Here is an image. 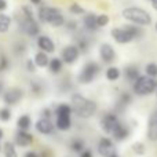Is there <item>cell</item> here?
Masks as SVG:
<instances>
[{"mask_svg":"<svg viewBox=\"0 0 157 157\" xmlns=\"http://www.w3.org/2000/svg\"><path fill=\"white\" fill-rule=\"evenodd\" d=\"M36 130L43 135H51L54 132V124L50 119H39L36 123Z\"/></svg>","mask_w":157,"mask_h":157,"instance_id":"13","label":"cell"},{"mask_svg":"<svg viewBox=\"0 0 157 157\" xmlns=\"http://www.w3.org/2000/svg\"><path fill=\"white\" fill-rule=\"evenodd\" d=\"M152 7L155 10H157V0H152Z\"/></svg>","mask_w":157,"mask_h":157,"instance_id":"45","label":"cell"},{"mask_svg":"<svg viewBox=\"0 0 157 157\" xmlns=\"http://www.w3.org/2000/svg\"><path fill=\"white\" fill-rule=\"evenodd\" d=\"M11 26V18L6 14H0V33H6Z\"/></svg>","mask_w":157,"mask_h":157,"instance_id":"27","label":"cell"},{"mask_svg":"<svg viewBox=\"0 0 157 157\" xmlns=\"http://www.w3.org/2000/svg\"><path fill=\"white\" fill-rule=\"evenodd\" d=\"M24 157H40V155H39V153H36V152H32V150H30V152H26L25 153V156Z\"/></svg>","mask_w":157,"mask_h":157,"instance_id":"41","label":"cell"},{"mask_svg":"<svg viewBox=\"0 0 157 157\" xmlns=\"http://www.w3.org/2000/svg\"><path fill=\"white\" fill-rule=\"evenodd\" d=\"M150 2H152V0H150Z\"/></svg>","mask_w":157,"mask_h":157,"instance_id":"52","label":"cell"},{"mask_svg":"<svg viewBox=\"0 0 157 157\" xmlns=\"http://www.w3.org/2000/svg\"><path fill=\"white\" fill-rule=\"evenodd\" d=\"M3 135H4V134H3V130H2V128H0V139L3 138Z\"/></svg>","mask_w":157,"mask_h":157,"instance_id":"48","label":"cell"},{"mask_svg":"<svg viewBox=\"0 0 157 157\" xmlns=\"http://www.w3.org/2000/svg\"><path fill=\"white\" fill-rule=\"evenodd\" d=\"M72 106L69 103H59L55 108V116H71L72 114Z\"/></svg>","mask_w":157,"mask_h":157,"instance_id":"24","label":"cell"},{"mask_svg":"<svg viewBox=\"0 0 157 157\" xmlns=\"http://www.w3.org/2000/svg\"><path fill=\"white\" fill-rule=\"evenodd\" d=\"M55 127L59 131H68L72 127V120L71 116H57L55 120Z\"/></svg>","mask_w":157,"mask_h":157,"instance_id":"20","label":"cell"},{"mask_svg":"<svg viewBox=\"0 0 157 157\" xmlns=\"http://www.w3.org/2000/svg\"><path fill=\"white\" fill-rule=\"evenodd\" d=\"M156 32H157V22H156Z\"/></svg>","mask_w":157,"mask_h":157,"instance_id":"50","label":"cell"},{"mask_svg":"<svg viewBox=\"0 0 157 157\" xmlns=\"http://www.w3.org/2000/svg\"><path fill=\"white\" fill-rule=\"evenodd\" d=\"M99 57L105 63H112L116 58V51L109 43H103L99 46Z\"/></svg>","mask_w":157,"mask_h":157,"instance_id":"11","label":"cell"},{"mask_svg":"<svg viewBox=\"0 0 157 157\" xmlns=\"http://www.w3.org/2000/svg\"><path fill=\"white\" fill-rule=\"evenodd\" d=\"M119 124H120V120H119V117H117V114H114V113H106L105 116H102V119L99 120L101 130L105 134H108V135H112Z\"/></svg>","mask_w":157,"mask_h":157,"instance_id":"5","label":"cell"},{"mask_svg":"<svg viewBox=\"0 0 157 157\" xmlns=\"http://www.w3.org/2000/svg\"><path fill=\"white\" fill-rule=\"evenodd\" d=\"M71 149L73 150L75 153H81L84 149H86V145H84V141L80 138H76L71 142Z\"/></svg>","mask_w":157,"mask_h":157,"instance_id":"28","label":"cell"},{"mask_svg":"<svg viewBox=\"0 0 157 157\" xmlns=\"http://www.w3.org/2000/svg\"><path fill=\"white\" fill-rule=\"evenodd\" d=\"M11 119V110L8 108H2L0 109V120L2 121H8Z\"/></svg>","mask_w":157,"mask_h":157,"instance_id":"34","label":"cell"},{"mask_svg":"<svg viewBox=\"0 0 157 157\" xmlns=\"http://www.w3.org/2000/svg\"><path fill=\"white\" fill-rule=\"evenodd\" d=\"M22 95H24V92L21 91L19 88H8L4 91V94H3V99H4V102L7 103V105H15V103H18L19 101L22 99Z\"/></svg>","mask_w":157,"mask_h":157,"instance_id":"10","label":"cell"},{"mask_svg":"<svg viewBox=\"0 0 157 157\" xmlns=\"http://www.w3.org/2000/svg\"><path fill=\"white\" fill-rule=\"evenodd\" d=\"M33 142V135L29 134L28 131H18L15 134V144L19 147H28L29 145H32Z\"/></svg>","mask_w":157,"mask_h":157,"instance_id":"15","label":"cell"},{"mask_svg":"<svg viewBox=\"0 0 157 157\" xmlns=\"http://www.w3.org/2000/svg\"><path fill=\"white\" fill-rule=\"evenodd\" d=\"M17 125H18L19 131H28L30 128V125H32V120H30V117L28 114H22L18 119V121H17Z\"/></svg>","mask_w":157,"mask_h":157,"instance_id":"23","label":"cell"},{"mask_svg":"<svg viewBox=\"0 0 157 157\" xmlns=\"http://www.w3.org/2000/svg\"><path fill=\"white\" fill-rule=\"evenodd\" d=\"M147 138L152 142L157 141V110L153 112L149 117V123H147Z\"/></svg>","mask_w":157,"mask_h":157,"instance_id":"14","label":"cell"},{"mask_svg":"<svg viewBox=\"0 0 157 157\" xmlns=\"http://www.w3.org/2000/svg\"><path fill=\"white\" fill-rule=\"evenodd\" d=\"M105 76L109 81H116L121 76V72H120V69L117 66H109L105 72Z\"/></svg>","mask_w":157,"mask_h":157,"instance_id":"22","label":"cell"},{"mask_svg":"<svg viewBox=\"0 0 157 157\" xmlns=\"http://www.w3.org/2000/svg\"><path fill=\"white\" fill-rule=\"evenodd\" d=\"M50 116H51V110L50 109H44L43 113H41V119H50Z\"/></svg>","mask_w":157,"mask_h":157,"instance_id":"40","label":"cell"},{"mask_svg":"<svg viewBox=\"0 0 157 157\" xmlns=\"http://www.w3.org/2000/svg\"><path fill=\"white\" fill-rule=\"evenodd\" d=\"M3 153H4V157H18V153H17V149L13 142H6L3 146Z\"/></svg>","mask_w":157,"mask_h":157,"instance_id":"26","label":"cell"},{"mask_svg":"<svg viewBox=\"0 0 157 157\" xmlns=\"http://www.w3.org/2000/svg\"><path fill=\"white\" fill-rule=\"evenodd\" d=\"M156 97H157V90H156Z\"/></svg>","mask_w":157,"mask_h":157,"instance_id":"51","label":"cell"},{"mask_svg":"<svg viewBox=\"0 0 157 157\" xmlns=\"http://www.w3.org/2000/svg\"><path fill=\"white\" fill-rule=\"evenodd\" d=\"M8 66H10V62H8L7 57L2 54V55H0V72H4Z\"/></svg>","mask_w":157,"mask_h":157,"instance_id":"35","label":"cell"},{"mask_svg":"<svg viewBox=\"0 0 157 157\" xmlns=\"http://www.w3.org/2000/svg\"><path fill=\"white\" fill-rule=\"evenodd\" d=\"M33 63H35V62H32V61H28V71H30V72H33V71H35V66L36 65H33Z\"/></svg>","mask_w":157,"mask_h":157,"instance_id":"42","label":"cell"},{"mask_svg":"<svg viewBox=\"0 0 157 157\" xmlns=\"http://www.w3.org/2000/svg\"><path fill=\"white\" fill-rule=\"evenodd\" d=\"M61 57H62L61 59H62L63 63L72 65V63H75L78 59V57H80V51H78L77 46H75V44H69V46H66L65 48L62 50Z\"/></svg>","mask_w":157,"mask_h":157,"instance_id":"6","label":"cell"},{"mask_svg":"<svg viewBox=\"0 0 157 157\" xmlns=\"http://www.w3.org/2000/svg\"><path fill=\"white\" fill-rule=\"evenodd\" d=\"M123 28H124L125 30H128V32H130V35L132 36L134 39H135V37H139V36L142 35V32H141V29H139V26H136V25L130 24V25H124Z\"/></svg>","mask_w":157,"mask_h":157,"instance_id":"30","label":"cell"},{"mask_svg":"<svg viewBox=\"0 0 157 157\" xmlns=\"http://www.w3.org/2000/svg\"><path fill=\"white\" fill-rule=\"evenodd\" d=\"M7 8V3H6V0H0V11L6 10Z\"/></svg>","mask_w":157,"mask_h":157,"instance_id":"43","label":"cell"},{"mask_svg":"<svg viewBox=\"0 0 157 157\" xmlns=\"http://www.w3.org/2000/svg\"><path fill=\"white\" fill-rule=\"evenodd\" d=\"M30 88L33 90V92H35L36 95H39L41 91V86L37 83V81H32V83H30Z\"/></svg>","mask_w":157,"mask_h":157,"instance_id":"37","label":"cell"},{"mask_svg":"<svg viewBox=\"0 0 157 157\" xmlns=\"http://www.w3.org/2000/svg\"><path fill=\"white\" fill-rule=\"evenodd\" d=\"M110 35L114 39V41H117L119 44H128L134 40V37L130 35V32L125 30L124 28H113L110 30Z\"/></svg>","mask_w":157,"mask_h":157,"instance_id":"9","label":"cell"},{"mask_svg":"<svg viewBox=\"0 0 157 157\" xmlns=\"http://www.w3.org/2000/svg\"><path fill=\"white\" fill-rule=\"evenodd\" d=\"M65 24V18H63V15L62 14H61L59 17H57V18L54 19V21H52V26H55V28H58V26H62V25Z\"/></svg>","mask_w":157,"mask_h":157,"instance_id":"36","label":"cell"},{"mask_svg":"<svg viewBox=\"0 0 157 157\" xmlns=\"http://www.w3.org/2000/svg\"><path fill=\"white\" fill-rule=\"evenodd\" d=\"M110 157H120V156H119V155H117V153H114V155H112Z\"/></svg>","mask_w":157,"mask_h":157,"instance_id":"49","label":"cell"},{"mask_svg":"<svg viewBox=\"0 0 157 157\" xmlns=\"http://www.w3.org/2000/svg\"><path fill=\"white\" fill-rule=\"evenodd\" d=\"M157 90V81L156 78H152L146 75L139 76L138 80L134 83V92L139 97H145V95L153 94Z\"/></svg>","mask_w":157,"mask_h":157,"instance_id":"3","label":"cell"},{"mask_svg":"<svg viewBox=\"0 0 157 157\" xmlns=\"http://www.w3.org/2000/svg\"><path fill=\"white\" fill-rule=\"evenodd\" d=\"M37 15H39V19H40L41 22H46V24L51 25L52 21H54L57 17L61 15V11L55 7H47L46 6V7L39 8Z\"/></svg>","mask_w":157,"mask_h":157,"instance_id":"7","label":"cell"},{"mask_svg":"<svg viewBox=\"0 0 157 157\" xmlns=\"http://www.w3.org/2000/svg\"><path fill=\"white\" fill-rule=\"evenodd\" d=\"M30 2H32L33 4H40V3H41V0H30Z\"/></svg>","mask_w":157,"mask_h":157,"instance_id":"46","label":"cell"},{"mask_svg":"<svg viewBox=\"0 0 157 157\" xmlns=\"http://www.w3.org/2000/svg\"><path fill=\"white\" fill-rule=\"evenodd\" d=\"M124 76L127 77V80L132 81V83H135L136 80L139 78V76H141V73H139V68L135 65H128L125 66L124 69Z\"/></svg>","mask_w":157,"mask_h":157,"instance_id":"19","label":"cell"},{"mask_svg":"<svg viewBox=\"0 0 157 157\" xmlns=\"http://www.w3.org/2000/svg\"><path fill=\"white\" fill-rule=\"evenodd\" d=\"M128 135H130V130H128L127 125L121 124V123L117 125V128L113 131V134H112V136H113L116 141H124L125 138H128Z\"/></svg>","mask_w":157,"mask_h":157,"instance_id":"18","label":"cell"},{"mask_svg":"<svg viewBox=\"0 0 157 157\" xmlns=\"http://www.w3.org/2000/svg\"><path fill=\"white\" fill-rule=\"evenodd\" d=\"M121 102L125 103V105H127V103H130L131 102V95L130 94H123L121 95Z\"/></svg>","mask_w":157,"mask_h":157,"instance_id":"38","label":"cell"},{"mask_svg":"<svg viewBox=\"0 0 157 157\" xmlns=\"http://www.w3.org/2000/svg\"><path fill=\"white\" fill-rule=\"evenodd\" d=\"M68 28H69V29H75V28H76V22H69Z\"/></svg>","mask_w":157,"mask_h":157,"instance_id":"44","label":"cell"},{"mask_svg":"<svg viewBox=\"0 0 157 157\" xmlns=\"http://www.w3.org/2000/svg\"><path fill=\"white\" fill-rule=\"evenodd\" d=\"M80 157H94V155H92V152L90 149H84L83 152L80 153Z\"/></svg>","mask_w":157,"mask_h":157,"instance_id":"39","label":"cell"},{"mask_svg":"<svg viewBox=\"0 0 157 157\" xmlns=\"http://www.w3.org/2000/svg\"><path fill=\"white\" fill-rule=\"evenodd\" d=\"M37 46H39V48L43 52H46V54L47 52H54V50H55L54 41H52L51 37H48V36H39Z\"/></svg>","mask_w":157,"mask_h":157,"instance_id":"16","label":"cell"},{"mask_svg":"<svg viewBox=\"0 0 157 157\" xmlns=\"http://www.w3.org/2000/svg\"><path fill=\"white\" fill-rule=\"evenodd\" d=\"M145 72H146V76L156 78L157 77V63L149 62L146 66H145Z\"/></svg>","mask_w":157,"mask_h":157,"instance_id":"29","label":"cell"},{"mask_svg":"<svg viewBox=\"0 0 157 157\" xmlns=\"http://www.w3.org/2000/svg\"><path fill=\"white\" fill-rule=\"evenodd\" d=\"M62 59H59V58H52V59H50L48 62V69L51 73H59L61 71H62Z\"/></svg>","mask_w":157,"mask_h":157,"instance_id":"25","label":"cell"},{"mask_svg":"<svg viewBox=\"0 0 157 157\" xmlns=\"http://www.w3.org/2000/svg\"><path fill=\"white\" fill-rule=\"evenodd\" d=\"M2 91H3V83L0 81V94H2Z\"/></svg>","mask_w":157,"mask_h":157,"instance_id":"47","label":"cell"},{"mask_svg":"<svg viewBox=\"0 0 157 157\" xmlns=\"http://www.w3.org/2000/svg\"><path fill=\"white\" fill-rule=\"evenodd\" d=\"M72 110L81 119H90L97 112V103L81 94H73L71 98Z\"/></svg>","mask_w":157,"mask_h":157,"instance_id":"1","label":"cell"},{"mask_svg":"<svg viewBox=\"0 0 157 157\" xmlns=\"http://www.w3.org/2000/svg\"><path fill=\"white\" fill-rule=\"evenodd\" d=\"M98 152L102 157H110L112 155H114L116 152V147H114V144L110 138L105 136V138H101L99 144H98Z\"/></svg>","mask_w":157,"mask_h":157,"instance_id":"8","label":"cell"},{"mask_svg":"<svg viewBox=\"0 0 157 157\" xmlns=\"http://www.w3.org/2000/svg\"><path fill=\"white\" fill-rule=\"evenodd\" d=\"M131 147H132V152L138 156L145 155V152H146V147H145V145L142 142H135V144H132Z\"/></svg>","mask_w":157,"mask_h":157,"instance_id":"32","label":"cell"},{"mask_svg":"<svg viewBox=\"0 0 157 157\" xmlns=\"http://www.w3.org/2000/svg\"><path fill=\"white\" fill-rule=\"evenodd\" d=\"M121 15L124 19H127L130 24L136 25V26H147L152 24V17L146 10L141 7L131 6L121 11Z\"/></svg>","mask_w":157,"mask_h":157,"instance_id":"2","label":"cell"},{"mask_svg":"<svg viewBox=\"0 0 157 157\" xmlns=\"http://www.w3.org/2000/svg\"><path fill=\"white\" fill-rule=\"evenodd\" d=\"M22 29H24V32L28 36H37L39 32H40V28H39L37 22L33 18H26V17L22 21Z\"/></svg>","mask_w":157,"mask_h":157,"instance_id":"12","label":"cell"},{"mask_svg":"<svg viewBox=\"0 0 157 157\" xmlns=\"http://www.w3.org/2000/svg\"><path fill=\"white\" fill-rule=\"evenodd\" d=\"M83 25L87 30L90 32H97L98 30V24H97V15L94 13H88L84 15L83 18Z\"/></svg>","mask_w":157,"mask_h":157,"instance_id":"17","label":"cell"},{"mask_svg":"<svg viewBox=\"0 0 157 157\" xmlns=\"http://www.w3.org/2000/svg\"><path fill=\"white\" fill-rule=\"evenodd\" d=\"M99 71H101L99 63L94 62V61H90V62H87L86 65L81 68V71L78 72L77 80L83 84H88V83H91L92 80H95V77L98 76Z\"/></svg>","mask_w":157,"mask_h":157,"instance_id":"4","label":"cell"},{"mask_svg":"<svg viewBox=\"0 0 157 157\" xmlns=\"http://www.w3.org/2000/svg\"><path fill=\"white\" fill-rule=\"evenodd\" d=\"M69 11H71L72 14H75V15H81V14H84V8L81 7L80 4H77V3H73V4H71V7H69Z\"/></svg>","mask_w":157,"mask_h":157,"instance_id":"33","label":"cell"},{"mask_svg":"<svg viewBox=\"0 0 157 157\" xmlns=\"http://www.w3.org/2000/svg\"><path fill=\"white\" fill-rule=\"evenodd\" d=\"M109 22H110V18H109L108 14H99V15H97L98 28H105V26H108Z\"/></svg>","mask_w":157,"mask_h":157,"instance_id":"31","label":"cell"},{"mask_svg":"<svg viewBox=\"0 0 157 157\" xmlns=\"http://www.w3.org/2000/svg\"><path fill=\"white\" fill-rule=\"evenodd\" d=\"M33 62H35V65L37 66V68H46V66H48V62H50L48 55L43 51L37 52V54L35 55V61H33Z\"/></svg>","mask_w":157,"mask_h":157,"instance_id":"21","label":"cell"}]
</instances>
